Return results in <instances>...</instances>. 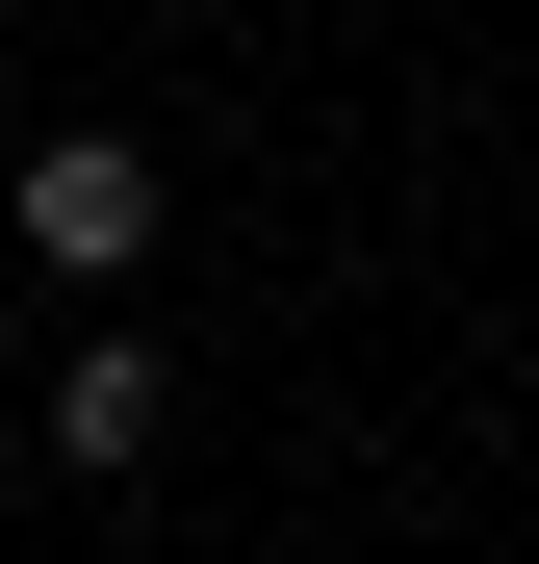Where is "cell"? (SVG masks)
Segmentation results:
<instances>
[{
	"label": "cell",
	"mask_w": 539,
	"mask_h": 564,
	"mask_svg": "<svg viewBox=\"0 0 539 564\" xmlns=\"http://www.w3.org/2000/svg\"><path fill=\"white\" fill-rule=\"evenodd\" d=\"M0 206H26V257H52V282H129V257H154V154H129V129H52Z\"/></svg>",
	"instance_id": "6da1fadb"
},
{
	"label": "cell",
	"mask_w": 539,
	"mask_h": 564,
	"mask_svg": "<svg viewBox=\"0 0 539 564\" xmlns=\"http://www.w3.org/2000/svg\"><path fill=\"white\" fill-rule=\"evenodd\" d=\"M52 462H77V488L154 462V334H77V359H52Z\"/></svg>",
	"instance_id": "7a4b0ae2"
}]
</instances>
